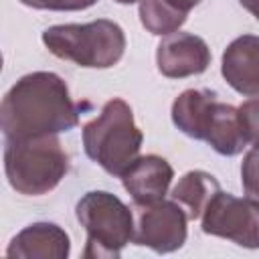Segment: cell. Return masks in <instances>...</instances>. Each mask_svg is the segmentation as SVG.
Segmentation results:
<instances>
[{
	"label": "cell",
	"mask_w": 259,
	"mask_h": 259,
	"mask_svg": "<svg viewBox=\"0 0 259 259\" xmlns=\"http://www.w3.org/2000/svg\"><path fill=\"white\" fill-rule=\"evenodd\" d=\"M202 231L206 235L229 239L241 247L257 249L259 202L219 190L202 212Z\"/></svg>",
	"instance_id": "8992f818"
},
{
	"label": "cell",
	"mask_w": 259,
	"mask_h": 259,
	"mask_svg": "<svg viewBox=\"0 0 259 259\" xmlns=\"http://www.w3.org/2000/svg\"><path fill=\"white\" fill-rule=\"evenodd\" d=\"M166 2H170L174 8H178V10H182V12H188V10L194 8L200 0H166Z\"/></svg>",
	"instance_id": "d6986e66"
},
{
	"label": "cell",
	"mask_w": 259,
	"mask_h": 259,
	"mask_svg": "<svg viewBox=\"0 0 259 259\" xmlns=\"http://www.w3.org/2000/svg\"><path fill=\"white\" fill-rule=\"evenodd\" d=\"M204 142L210 144L212 150L223 156L241 154L247 140H245V134L241 127L239 109L229 103L217 101L210 121H208V127L204 132Z\"/></svg>",
	"instance_id": "4fadbf2b"
},
{
	"label": "cell",
	"mask_w": 259,
	"mask_h": 259,
	"mask_svg": "<svg viewBox=\"0 0 259 259\" xmlns=\"http://www.w3.org/2000/svg\"><path fill=\"white\" fill-rule=\"evenodd\" d=\"M227 83L243 95H259V36L243 34L223 53L221 65Z\"/></svg>",
	"instance_id": "30bf717a"
},
{
	"label": "cell",
	"mask_w": 259,
	"mask_h": 259,
	"mask_svg": "<svg viewBox=\"0 0 259 259\" xmlns=\"http://www.w3.org/2000/svg\"><path fill=\"white\" fill-rule=\"evenodd\" d=\"M142 140L144 136L134 121L132 107L117 97L109 99L101 115L83 127L87 156L113 176H121L138 160Z\"/></svg>",
	"instance_id": "7a4b0ae2"
},
{
	"label": "cell",
	"mask_w": 259,
	"mask_h": 259,
	"mask_svg": "<svg viewBox=\"0 0 259 259\" xmlns=\"http://www.w3.org/2000/svg\"><path fill=\"white\" fill-rule=\"evenodd\" d=\"M47 49L79 67H113L125 51V34L119 24L99 18L87 24H57L42 32Z\"/></svg>",
	"instance_id": "277c9868"
},
{
	"label": "cell",
	"mask_w": 259,
	"mask_h": 259,
	"mask_svg": "<svg viewBox=\"0 0 259 259\" xmlns=\"http://www.w3.org/2000/svg\"><path fill=\"white\" fill-rule=\"evenodd\" d=\"M0 123L8 140L38 138L75 127L79 111L59 75L36 71L18 79L4 95Z\"/></svg>",
	"instance_id": "6da1fadb"
},
{
	"label": "cell",
	"mask_w": 259,
	"mask_h": 259,
	"mask_svg": "<svg viewBox=\"0 0 259 259\" xmlns=\"http://www.w3.org/2000/svg\"><path fill=\"white\" fill-rule=\"evenodd\" d=\"M239 119L245 140L259 148V97L249 99L239 107Z\"/></svg>",
	"instance_id": "e0dca14e"
},
{
	"label": "cell",
	"mask_w": 259,
	"mask_h": 259,
	"mask_svg": "<svg viewBox=\"0 0 259 259\" xmlns=\"http://www.w3.org/2000/svg\"><path fill=\"white\" fill-rule=\"evenodd\" d=\"M186 212L174 200H158L138 206L134 229V243L154 249L156 253H170L186 241Z\"/></svg>",
	"instance_id": "52a82bcc"
},
{
	"label": "cell",
	"mask_w": 259,
	"mask_h": 259,
	"mask_svg": "<svg viewBox=\"0 0 259 259\" xmlns=\"http://www.w3.org/2000/svg\"><path fill=\"white\" fill-rule=\"evenodd\" d=\"M77 219L87 231L85 259L119 257L121 249L134 239V214L117 196L93 190L77 202Z\"/></svg>",
	"instance_id": "5b68a950"
},
{
	"label": "cell",
	"mask_w": 259,
	"mask_h": 259,
	"mask_svg": "<svg viewBox=\"0 0 259 259\" xmlns=\"http://www.w3.org/2000/svg\"><path fill=\"white\" fill-rule=\"evenodd\" d=\"M140 20L152 34H170L184 24L186 12L166 0H140Z\"/></svg>",
	"instance_id": "9a60e30c"
},
{
	"label": "cell",
	"mask_w": 259,
	"mask_h": 259,
	"mask_svg": "<svg viewBox=\"0 0 259 259\" xmlns=\"http://www.w3.org/2000/svg\"><path fill=\"white\" fill-rule=\"evenodd\" d=\"M115 2H119V4H132V2H136V0H115Z\"/></svg>",
	"instance_id": "44dd1931"
},
{
	"label": "cell",
	"mask_w": 259,
	"mask_h": 259,
	"mask_svg": "<svg viewBox=\"0 0 259 259\" xmlns=\"http://www.w3.org/2000/svg\"><path fill=\"white\" fill-rule=\"evenodd\" d=\"M241 180L247 198L259 202V148L251 150L241 166Z\"/></svg>",
	"instance_id": "2e32d148"
},
{
	"label": "cell",
	"mask_w": 259,
	"mask_h": 259,
	"mask_svg": "<svg viewBox=\"0 0 259 259\" xmlns=\"http://www.w3.org/2000/svg\"><path fill=\"white\" fill-rule=\"evenodd\" d=\"M219 190L221 186L212 174L202 172V170H192V172H186L178 180L170 196L174 202H178L184 208L190 221H196L202 217L204 208L208 206V202L214 198Z\"/></svg>",
	"instance_id": "5bb4252c"
},
{
	"label": "cell",
	"mask_w": 259,
	"mask_h": 259,
	"mask_svg": "<svg viewBox=\"0 0 259 259\" xmlns=\"http://www.w3.org/2000/svg\"><path fill=\"white\" fill-rule=\"evenodd\" d=\"M217 105V95L204 89H186L172 103V121L178 130L194 140H204L212 109Z\"/></svg>",
	"instance_id": "7c38bea8"
},
{
	"label": "cell",
	"mask_w": 259,
	"mask_h": 259,
	"mask_svg": "<svg viewBox=\"0 0 259 259\" xmlns=\"http://www.w3.org/2000/svg\"><path fill=\"white\" fill-rule=\"evenodd\" d=\"M4 170L16 192L40 196L51 192L67 174L69 156L55 134L8 140L4 150Z\"/></svg>",
	"instance_id": "3957f363"
},
{
	"label": "cell",
	"mask_w": 259,
	"mask_h": 259,
	"mask_svg": "<svg viewBox=\"0 0 259 259\" xmlns=\"http://www.w3.org/2000/svg\"><path fill=\"white\" fill-rule=\"evenodd\" d=\"M20 2H22V4H26V6H32V2H34V0H20Z\"/></svg>",
	"instance_id": "7402d4cb"
},
{
	"label": "cell",
	"mask_w": 259,
	"mask_h": 259,
	"mask_svg": "<svg viewBox=\"0 0 259 259\" xmlns=\"http://www.w3.org/2000/svg\"><path fill=\"white\" fill-rule=\"evenodd\" d=\"M97 0H34L32 8L40 10H85Z\"/></svg>",
	"instance_id": "ac0fdd59"
},
{
	"label": "cell",
	"mask_w": 259,
	"mask_h": 259,
	"mask_svg": "<svg viewBox=\"0 0 259 259\" xmlns=\"http://www.w3.org/2000/svg\"><path fill=\"white\" fill-rule=\"evenodd\" d=\"M172 178H174L172 166L156 154L138 158L121 174L123 188L132 194L136 206H144V204L162 200L164 194L168 192Z\"/></svg>",
	"instance_id": "9c48e42d"
},
{
	"label": "cell",
	"mask_w": 259,
	"mask_h": 259,
	"mask_svg": "<svg viewBox=\"0 0 259 259\" xmlns=\"http://www.w3.org/2000/svg\"><path fill=\"white\" fill-rule=\"evenodd\" d=\"M69 235L53 223H34L22 229L8 245L10 259H65L69 255Z\"/></svg>",
	"instance_id": "8fae6325"
},
{
	"label": "cell",
	"mask_w": 259,
	"mask_h": 259,
	"mask_svg": "<svg viewBox=\"0 0 259 259\" xmlns=\"http://www.w3.org/2000/svg\"><path fill=\"white\" fill-rule=\"evenodd\" d=\"M243 8H247L257 20H259V0H239Z\"/></svg>",
	"instance_id": "ffe728a7"
},
{
	"label": "cell",
	"mask_w": 259,
	"mask_h": 259,
	"mask_svg": "<svg viewBox=\"0 0 259 259\" xmlns=\"http://www.w3.org/2000/svg\"><path fill=\"white\" fill-rule=\"evenodd\" d=\"M158 71L170 79L200 75L210 65V51L200 36L188 32L166 34L156 51Z\"/></svg>",
	"instance_id": "ba28073f"
}]
</instances>
